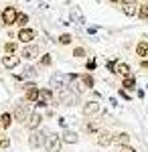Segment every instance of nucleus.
Listing matches in <instances>:
<instances>
[{
  "label": "nucleus",
  "mask_w": 148,
  "mask_h": 152,
  "mask_svg": "<svg viewBox=\"0 0 148 152\" xmlns=\"http://www.w3.org/2000/svg\"><path fill=\"white\" fill-rule=\"evenodd\" d=\"M10 114H12V120H14L16 124H23L24 126V122H26L29 116L33 114V107H31V104L23 97V99H18V102L14 104V107H12Z\"/></svg>",
  "instance_id": "obj_1"
},
{
  "label": "nucleus",
  "mask_w": 148,
  "mask_h": 152,
  "mask_svg": "<svg viewBox=\"0 0 148 152\" xmlns=\"http://www.w3.org/2000/svg\"><path fill=\"white\" fill-rule=\"evenodd\" d=\"M47 136H49V130H45V128L33 130V132H31V136H29V148H31V150L43 148V146H45Z\"/></svg>",
  "instance_id": "obj_2"
},
{
  "label": "nucleus",
  "mask_w": 148,
  "mask_h": 152,
  "mask_svg": "<svg viewBox=\"0 0 148 152\" xmlns=\"http://www.w3.org/2000/svg\"><path fill=\"white\" fill-rule=\"evenodd\" d=\"M43 148H45V152H63V140H61V136L49 132V136H47Z\"/></svg>",
  "instance_id": "obj_3"
},
{
  "label": "nucleus",
  "mask_w": 148,
  "mask_h": 152,
  "mask_svg": "<svg viewBox=\"0 0 148 152\" xmlns=\"http://www.w3.org/2000/svg\"><path fill=\"white\" fill-rule=\"evenodd\" d=\"M21 89H23L24 94V99L29 102V104H37V99H39V85L34 81H26L21 85Z\"/></svg>",
  "instance_id": "obj_4"
},
{
  "label": "nucleus",
  "mask_w": 148,
  "mask_h": 152,
  "mask_svg": "<svg viewBox=\"0 0 148 152\" xmlns=\"http://www.w3.org/2000/svg\"><path fill=\"white\" fill-rule=\"evenodd\" d=\"M39 57H41V47L37 43H29L21 49V59L24 61H37Z\"/></svg>",
  "instance_id": "obj_5"
},
{
  "label": "nucleus",
  "mask_w": 148,
  "mask_h": 152,
  "mask_svg": "<svg viewBox=\"0 0 148 152\" xmlns=\"http://www.w3.org/2000/svg\"><path fill=\"white\" fill-rule=\"evenodd\" d=\"M16 16H18V10L14 6H4L2 12H0V20L4 26H14L16 24Z\"/></svg>",
  "instance_id": "obj_6"
},
{
  "label": "nucleus",
  "mask_w": 148,
  "mask_h": 152,
  "mask_svg": "<svg viewBox=\"0 0 148 152\" xmlns=\"http://www.w3.org/2000/svg\"><path fill=\"white\" fill-rule=\"evenodd\" d=\"M53 99H55V91H53L51 87H39V99H37L34 105H39V107H49Z\"/></svg>",
  "instance_id": "obj_7"
},
{
  "label": "nucleus",
  "mask_w": 148,
  "mask_h": 152,
  "mask_svg": "<svg viewBox=\"0 0 148 152\" xmlns=\"http://www.w3.org/2000/svg\"><path fill=\"white\" fill-rule=\"evenodd\" d=\"M37 31L34 28H29V26H24V28H18V43H23V45H29V43H34V39H37Z\"/></svg>",
  "instance_id": "obj_8"
},
{
  "label": "nucleus",
  "mask_w": 148,
  "mask_h": 152,
  "mask_svg": "<svg viewBox=\"0 0 148 152\" xmlns=\"http://www.w3.org/2000/svg\"><path fill=\"white\" fill-rule=\"evenodd\" d=\"M43 114H39V112H33L31 116H29V120L24 122V128L29 130V132H33V130H39L41 126H43Z\"/></svg>",
  "instance_id": "obj_9"
},
{
  "label": "nucleus",
  "mask_w": 148,
  "mask_h": 152,
  "mask_svg": "<svg viewBox=\"0 0 148 152\" xmlns=\"http://www.w3.org/2000/svg\"><path fill=\"white\" fill-rule=\"evenodd\" d=\"M67 81H65V73H61V71H55L51 77H49V87L53 89V91H57L61 87H65Z\"/></svg>",
  "instance_id": "obj_10"
},
{
  "label": "nucleus",
  "mask_w": 148,
  "mask_h": 152,
  "mask_svg": "<svg viewBox=\"0 0 148 152\" xmlns=\"http://www.w3.org/2000/svg\"><path fill=\"white\" fill-rule=\"evenodd\" d=\"M21 61H23V59H21L18 53H14V55H2V67L12 71V69H16V67L21 65Z\"/></svg>",
  "instance_id": "obj_11"
},
{
  "label": "nucleus",
  "mask_w": 148,
  "mask_h": 152,
  "mask_svg": "<svg viewBox=\"0 0 148 152\" xmlns=\"http://www.w3.org/2000/svg\"><path fill=\"white\" fill-rule=\"evenodd\" d=\"M95 136H97V138H95L97 146H102V148H108L110 144H114V134H112V132H108V130H100Z\"/></svg>",
  "instance_id": "obj_12"
},
{
  "label": "nucleus",
  "mask_w": 148,
  "mask_h": 152,
  "mask_svg": "<svg viewBox=\"0 0 148 152\" xmlns=\"http://www.w3.org/2000/svg\"><path fill=\"white\" fill-rule=\"evenodd\" d=\"M102 112V104L97 102V99H89V102H85L83 104V116H95V114H100Z\"/></svg>",
  "instance_id": "obj_13"
},
{
  "label": "nucleus",
  "mask_w": 148,
  "mask_h": 152,
  "mask_svg": "<svg viewBox=\"0 0 148 152\" xmlns=\"http://www.w3.org/2000/svg\"><path fill=\"white\" fill-rule=\"evenodd\" d=\"M61 140H63V144H77V142H79V134H77L75 130L65 128L63 134H61Z\"/></svg>",
  "instance_id": "obj_14"
},
{
  "label": "nucleus",
  "mask_w": 148,
  "mask_h": 152,
  "mask_svg": "<svg viewBox=\"0 0 148 152\" xmlns=\"http://www.w3.org/2000/svg\"><path fill=\"white\" fill-rule=\"evenodd\" d=\"M116 75H120V77H126V75H132V67L126 63V61H118L116 63Z\"/></svg>",
  "instance_id": "obj_15"
},
{
  "label": "nucleus",
  "mask_w": 148,
  "mask_h": 152,
  "mask_svg": "<svg viewBox=\"0 0 148 152\" xmlns=\"http://www.w3.org/2000/svg\"><path fill=\"white\" fill-rule=\"evenodd\" d=\"M130 140H132V136H130L128 132H118V134H114V144L116 146H128Z\"/></svg>",
  "instance_id": "obj_16"
},
{
  "label": "nucleus",
  "mask_w": 148,
  "mask_h": 152,
  "mask_svg": "<svg viewBox=\"0 0 148 152\" xmlns=\"http://www.w3.org/2000/svg\"><path fill=\"white\" fill-rule=\"evenodd\" d=\"M69 18H71L73 23H77V24H85V16L81 14V10L77 8V6H71V10H69Z\"/></svg>",
  "instance_id": "obj_17"
},
{
  "label": "nucleus",
  "mask_w": 148,
  "mask_h": 152,
  "mask_svg": "<svg viewBox=\"0 0 148 152\" xmlns=\"http://www.w3.org/2000/svg\"><path fill=\"white\" fill-rule=\"evenodd\" d=\"M134 51H136V55L140 59H148V41H144V39H142V41H138Z\"/></svg>",
  "instance_id": "obj_18"
},
{
  "label": "nucleus",
  "mask_w": 148,
  "mask_h": 152,
  "mask_svg": "<svg viewBox=\"0 0 148 152\" xmlns=\"http://www.w3.org/2000/svg\"><path fill=\"white\" fill-rule=\"evenodd\" d=\"M122 12H124L126 16L134 18V16H138V4H136V2H128V4H122Z\"/></svg>",
  "instance_id": "obj_19"
},
{
  "label": "nucleus",
  "mask_w": 148,
  "mask_h": 152,
  "mask_svg": "<svg viewBox=\"0 0 148 152\" xmlns=\"http://www.w3.org/2000/svg\"><path fill=\"white\" fill-rule=\"evenodd\" d=\"M122 89H126V91H134V89H136V77H134V75H126V77H122Z\"/></svg>",
  "instance_id": "obj_20"
},
{
  "label": "nucleus",
  "mask_w": 148,
  "mask_h": 152,
  "mask_svg": "<svg viewBox=\"0 0 148 152\" xmlns=\"http://www.w3.org/2000/svg\"><path fill=\"white\" fill-rule=\"evenodd\" d=\"M83 132H85V134H89V136H95V134L100 132V124H97L95 120H87V122H85V126H83Z\"/></svg>",
  "instance_id": "obj_21"
},
{
  "label": "nucleus",
  "mask_w": 148,
  "mask_h": 152,
  "mask_svg": "<svg viewBox=\"0 0 148 152\" xmlns=\"http://www.w3.org/2000/svg\"><path fill=\"white\" fill-rule=\"evenodd\" d=\"M81 83L85 85V89H93V87H95V77H93V73L85 71V73L81 75Z\"/></svg>",
  "instance_id": "obj_22"
},
{
  "label": "nucleus",
  "mask_w": 148,
  "mask_h": 152,
  "mask_svg": "<svg viewBox=\"0 0 148 152\" xmlns=\"http://www.w3.org/2000/svg\"><path fill=\"white\" fill-rule=\"evenodd\" d=\"M12 114L10 112H2V116H0V126H2V130H8L12 126Z\"/></svg>",
  "instance_id": "obj_23"
},
{
  "label": "nucleus",
  "mask_w": 148,
  "mask_h": 152,
  "mask_svg": "<svg viewBox=\"0 0 148 152\" xmlns=\"http://www.w3.org/2000/svg\"><path fill=\"white\" fill-rule=\"evenodd\" d=\"M21 75H23V79H29V81H31L33 77H37V75H39V71H37V67H34V65H29V67H24V71L21 73Z\"/></svg>",
  "instance_id": "obj_24"
},
{
  "label": "nucleus",
  "mask_w": 148,
  "mask_h": 152,
  "mask_svg": "<svg viewBox=\"0 0 148 152\" xmlns=\"http://www.w3.org/2000/svg\"><path fill=\"white\" fill-rule=\"evenodd\" d=\"M37 63H39V67H51L53 55H51V53H45V55H41V57L37 59Z\"/></svg>",
  "instance_id": "obj_25"
},
{
  "label": "nucleus",
  "mask_w": 148,
  "mask_h": 152,
  "mask_svg": "<svg viewBox=\"0 0 148 152\" xmlns=\"http://www.w3.org/2000/svg\"><path fill=\"white\" fill-rule=\"evenodd\" d=\"M4 53L6 55H14V53H18V43L16 41H8V43H4Z\"/></svg>",
  "instance_id": "obj_26"
},
{
  "label": "nucleus",
  "mask_w": 148,
  "mask_h": 152,
  "mask_svg": "<svg viewBox=\"0 0 148 152\" xmlns=\"http://www.w3.org/2000/svg\"><path fill=\"white\" fill-rule=\"evenodd\" d=\"M138 18L140 20H148V2H142V4H138Z\"/></svg>",
  "instance_id": "obj_27"
},
{
  "label": "nucleus",
  "mask_w": 148,
  "mask_h": 152,
  "mask_svg": "<svg viewBox=\"0 0 148 152\" xmlns=\"http://www.w3.org/2000/svg\"><path fill=\"white\" fill-rule=\"evenodd\" d=\"M26 23H29V14H26V12H18V16H16V26H18V28H24Z\"/></svg>",
  "instance_id": "obj_28"
},
{
  "label": "nucleus",
  "mask_w": 148,
  "mask_h": 152,
  "mask_svg": "<svg viewBox=\"0 0 148 152\" xmlns=\"http://www.w3.org/2000/svg\"><path fill=\"white\" fill-rule=\"evenodd\" d=\"M8 148H10V136L2 134L0 136V150H8Z\"/></svg>",
  "instance_id": "obj_29"
},
{
  "label": "nucleus",
  "mask_w": 148,
  "mask_h": 152,
  "mask_svg": "<svg viewBox=\"0 0 148 152\" xmlns=\"http://www.w3.org/2000/svg\"><path fill=\"white\" fill-rule=\"evenodd\" d=\"M71 41H73V37L69 35V33H63V35H59V39H57L59 45H71Z\"/></svg>",
  "instance_id": "obj_30"
},
{
  "label": "nucleus",
  "mask_w": 148,
  "mask_h": 152,
  "mask_svg": "<svg viewBox=\"0 0 148 152\" xmlns=\"http://www.w3.org/2000/svg\"><path fill=\"white\" fill-rule=\"evenodd\" d=\"M85 55H87L85 47H75V49H73V57H75V59H83Z\"/></svg>",
  "instance_id": "obj_31"
},
{
  "label": "nucleus",
  "mask_w": 148,
  "mask_h": 152,
  "mask_svg": "<svg viewBox=\"0 0 148 152\" xmlns=\"http://www.w3.org/2000/svg\"><path fill=\"white\" fill-rule=\"evenodd\" d=\"M95 67H97V61H95V59L91 57V59H87V63H85V71H95Z\"/></svg>",
  "instance_id": "obj_32"
},
{
  "label": "nucleus",
  "mask_w": 148,
  "mask_h": 152,
  "mask_svg": "<svg viewBox=\"0 0 148 152\" xmlns=\"http://www.w3.org/2000/svg\"><path fill=\"white\" fill-rule=\"evenodd\" d=\"M116 63H118V61H114V59H110V61L106 63V69L110 71V73H114V71H116Z\"/></svg>",
  "instance_id": "obj_33"
},
{
  "label": "nucleus",
  "mask_w": 148,
  "mask_h": 152,
  "mask_svg": "<svg viewBox=\"0 0 148 152\" xmlns=\"http://www.w3.org/2000/svg\"><path fill=\"white\" fill-rule=\"evenodd\" d=\"M118 94H120V97H124L126 102H132V95L128 94L126 89H122V87H120V89H118Z\"/></svg>",
  "instance_id": "obj_34"
},
{
  "label": "nucleus",
  "mask_w": 148,
  "mask_h": 152,
  "mask_svg": "<svg viewBox=\"0 0 148 152\" xmlns=\"http://www.w3.org/2000/svg\"><path fill=\"white\" fill-rule=\"evenodd\" d=\"M120 152H138V150L134 148V146H130V144H128V146H120Z\"/></svg>",
  "instance_id": "obj_35"
},
{
  "label": "nucleus",
  "mask_w": 148,
  "mask_h": 152,
  "mask_svg": "<svg viewBox=\"0 0 148 152\" xmlns=\"http://www.w3.org/2000/svg\"><path fill=\"white\" fill-rule=\"evenodd\" d=\"M128 2H134V0H110V4H128Z\"/></svg>",
  "instance_id": "obj_36"
},
{
  "label": "nucleus",
  "mask_w": 148,
  "mask_h": 152,
  "mask_svg": "<svg viewBox=\"0 0 148 152\" xmlns=\"http://www.w3.org/2000/svg\"><path fill=\"white\" fill-rule=\"evenodd\" d=\"M53 116H55V110H53V107H47V112H45L43 118H53Z\"/></svg>",
  "instance_id": "obj_37"
},
{
  "label": "nucleus",
  "mask_w": 148,
  "mask_h": 152,
  "mask_svg": "<svg viewBox=\"0 0 148 152\" xmlns=\"http://www.w3.org/2000/svg\"><path fill=\"white\" fill-rule=\"evenodd\" d=\"M140 67L144 71H148V59H140Z\"/></svg>",
  "instance_id": "obj_38"
},
{
  "label": "nucleus",
  "mask_w": 148,
  "mask_h": 152,
  "mask_svg": "<svg viewBox=\"0 0 148 152\" xmlns=\"http://www.w3.org/2000/svg\"><path fill=\"white\" fill-rule=\"evenodd\" d=\"M59 126H61L63 130L67 128V118H59Z\"/></svg>",
  "instance_id": "obj_39"
},
{
  "label": "nucleus",
  "mask_w": 148,
  "mask_h": 152,
  "mask_svg": "<svg viewBox=\"0 0 148 152\" xmlns=\"http://www.w3.org/2000/svg\"><path fill=\"white\" fill-rule=\"evenodd\" d=\"M12 79H14V81H24V79H23V75H21V73H12Z\"/></svg>",
  "instance_id": "obj_40"
},
{
  "label": "nucleus",
  "mask_w": 148,
  "mask_h": 152,
  "mask_svg": "<svg viewBox=\"0 0 148 152\" xmlns=\"http://www.w3.org/2000/svg\"><path fill=\"white\" fill-rule=\"evenodd\" d=\"M91 94H93V99H97V102L102 99V94H100V91H95V89H91Z\"/></svg>",
  "instance_id": "obj_41"
},
{
  "label": "nucleus",
  "mask_w": 148,
  "mask_h": 152,
  "mask_svg": "<svg viewBox=\"0 0 148 152\" xmlns=\"http://www.w3.org/2000/svg\"><path fill=\"white\" fill-rule=\"evenodd\" d=\"M87 33H89V35H95V33H97V26H89Z\"/></svg>",
  "instance_id": "obj_42"
},
{
  "label": "nucleus",
  "mask_w": 148,
  "mask_h": 152,
  "mask_svg": "<svg viewBox=\"0 0 148 152\" xmlns=\"http://www.w3.org/2000/svg\"><path fill=\"white\" fill-rule=\"evenodd\" d=\"M136 94H138V97H140V99H144V95H146V94H144V89H138Z\"/></svg>",
  "instance_id": "obj_43"
},
{
  "label": "nucleus",
  "mask_w": 148,
  "mask_h": 152,
  "mask_svg": "<svg viewBox=\"0 0 148 152\" xmlns=\"http://www.w3.org/2000/svg\"><path fill=\"white\" fill-rule=\"evenodd\" d=\"M67 152H69V150H67Z\"/></svg>",
  "instance_id": "obj_44"
}]
</instances>
